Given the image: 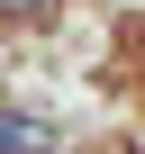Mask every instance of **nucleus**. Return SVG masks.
<instances>
[{
    "mask_svg": "<svg viewBox=\"0 0 145 154\" xmlns=\"http://www.w3.org/2000/svg\"><path fill=\"white\" fill-rule=\"evenodd\" d=\"M0 9H45V0H0Z\"/></svg>",
    "mask_w": 145,
    "mask_h": 154,
    "instance_id": "2",
    "label": "nucleus"
},
{
    "mask_svg": "<svg viewBox=\"0 0 145 154\" xmlns=\"http://www.w3.org/2000/svg\"><path fill=\"white\" fill-rule=\"evenodd\" d=\"M0 154H45V127L36 118H0Z\"/></svg>",
    "mask_w": 145,
    "mask_h": 154,
    "instance_id": "1",
    "label": "nucleus"
}]
</instances>
